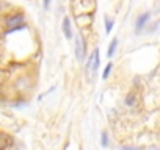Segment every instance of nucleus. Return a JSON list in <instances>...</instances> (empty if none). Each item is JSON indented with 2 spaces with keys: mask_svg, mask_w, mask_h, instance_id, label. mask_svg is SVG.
<instances>
[{
  "mask_svg": "<svg viewBox=\"0 0 160 150\" xmlns=\"http://www.w3.org/2000/svg\"><path fill=\"white\" fill-rule=\"evenodd\" d=\"M24 21H25L24 14H13V16H10V17L5 21V25L10 27L11 31H16V30H19V28H24Z\"/></svg>",
  "mask_w": 160,
  "mask_h": 150,
  "instance_id": "2",
  "label": "nucleus"
},
{
  "mask_svg": "<svg viewBox=\"0 0 160 150\" xmlns=\"http://www.w3.org/2000/svg\"><path fill=\"white\" fill-rule=\"evenodd\" d=\"M49 5H50V0H44V10H49Z\"/></svg>",
  "mask_w": 160,
  "mask_h": 150,
  "instance_id": "12",
  "label": "nucleus"
},
{
  "mask_svg": "<svg viewBox=\"0 0 160 150\" xmlns=\"http://www.w3.org/2000/svg\"><path fill=\"white\" fill-rule=\"evenodd\" d=\"M104 21H105V33H107V35H110V31H112V28H113L115 22H113L108 16H105V17H104Z\"/></svg>",
  "mask_w": 160,
  "mask_h": 150,
  "instance_id": "8",
  "label": "nucleus"
},
{
  "mask_svg": "<svg viewBox=\"0 0 160 150\" xmlns=\"http://www.w3.org/2000/svg\"><path fill=\"white\" fill-rule=\"evenodd\" d=\"M0 10H2V5H0Z\"/></svg>",
  "mask_w": 160,
  "mask_h": 150,
  "instance_id": "13",
  "label": "nucleus"
},
{
  "mask_svg": "<svg viewBox=\"0 0 160 150\" xmlns=\"http://www.w3.org/2000/svg\"><path fill=\"white\" fill-rule=\"evenodd\" d=\"M108 144V136H107V133H102V145L105 147Z\"/></svg>",
  "mask_w": 160,
  "mask_h": 150,
  "instance_id": "11",
  "label": "nucleus"
},
{
  "mask_svg": "<svg viewBox=\"0 0 160 150\" xmlns=\"http://www.w3.org/2000/svg\"><path fill=\"white\" fill-rule=\"evenodd\" d=\"M149 19H151V13H143V14H140V16H138V19H137L135 31H137V33H138V31H141V30L146 27V24L149 22Z\"/></svg>",
  "mask_w": 160,
  "mask_h": 150,
  "instance_id": "4",
  "label": "nucleus"
},
{
  "mask_svg": "<svg viewBox=\"0 0 160 150\" xmlns=\"http://www.w3.org/2000/svg\"><path fill=\"white\" fill-rule=\"evenodd\" d=\"M11 144H13L11 138H10L8 134H5V133L0 131V148H7V147H10Z\"/></svg>",
  "mask_w": 160,
  "mask_h": 150,
  "instance_id": "6",
  "label": "nucleus"
},
{
  "mask_svg": "<svg viewBox=\"0 0 160 150\" xmlns=\"http://www.w3.org/2000/svg\"><path fill=\"white\" fill-rule=\"evenodd\" d=\"M63 33H64V38L66 39H72V27H71V19L69 17H64L63 19Z\"/></svg>",
  "mask_w": 160,
  "mask_h": 150,
  "instance_id": "5",
  "label": "nucleus"
},
{
  "mask_svg": "<svg viewBox=\"0 0 160 150\" xmlns=\"http://www.w3.org/2000/svg\"><path fill=\"white\" fill-rule=\"evenodd\" d=\"M99 64H101V58H99V49H94L93 53L90 55L88 58V63H87V77L90 80L94 78V75L99 69Z\"/></svg>",
  "mask_w": 160,
  "mask_h": 150,
  "instance_id": "1",
  "label": "nucleus"
},
{
  "mask_svg": "<svg viewBox=\"0 0 160 150\" xmlns=\"http://www.w3.org/2000/svg\"><path fill=\"white\" fill-rule=\"evenodd\" d=\"M75 56L78 61H83V56H85V44L80 35L75 36Z\"/></svg>",
  "mask_w": 160,
  "mask_h": 150,
  "instance_id": "3",
  "label": "nucleus"
},
{
  "mask_svg": "<svg viewBox=\"0 0 160 150\" xmlns=\"http://www.w3.org/2000/svg\"><path fill=\"white\" fill-rule=\"evenodd\" d=\"M133 102H135V100H133V94H129V96L126 97V103H127V105H133Z\"/></svg>",
  "mask_w": 160,
  "mask_h": 150,
  "instance_id": "10",
  "label": "nucleus"
},
{
  "mask_svg": "<svg viewBox=\"0 0 160 150\" xmlns=\"http://www.w3.org/2000/svg\"><path fill=\"white\" fill-rule=\"evenodd\" d=\"M116 47H118V39H113V41L110 42V45H108V52H107L108 58H112V56L115 55V52H116Z\"/></svg>",
  "mask_w": 160,
  "mask_h": 150,
  "instance_id": "7",
  "label": "nucleus"
},
{
  "mask_svg": "<svg viewBox=\"0 0 160 150\" xmlns=\"http://www.w3.org/2000/svg\"><path fill=\"white\" fill-rule=\"evenodd\" d=\"M112 69H113V63H108V64H107V67L104 69V75H102V78H104V80H107V78L110 77Z\"/></svg>",
  "mask_w": 160,
  "mask_h": 150,
  "instance_id": "9",
  "label": "nucleus"
}]
</instances>
